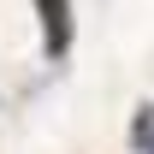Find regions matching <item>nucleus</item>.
<instances>
[{
  "label": "nucleus",
  "instance_id": "f257e3e1",
  "mask_svg": "<svg viewBox=\"0 0 154 154\" xmlns=\"http://www.w3.org/2000/svg\"><path fill=\"white\" fill-rule=\"evenodd\" d=\"M36 12H42V54L65 59L71 54V0H36Z\"/></svg>",
  "mask_w": 154,
  "mask_h": 154
},
{
  "label": "nucleus",
  "instance_id": "f03ea898",
  "mask_svg": "<svg viewBox=\"0 0 154 154\" xmlns=\"http://www.w3.org/2000/svg\"><path fill=\"white\" fill-rule=\"evenodd\" d=\"M131 148L136 154H154V101L136 107V119H131Z\"/></svg>",
  "mask_w": 154,
  "mask_h": 154
}]
</instances>
